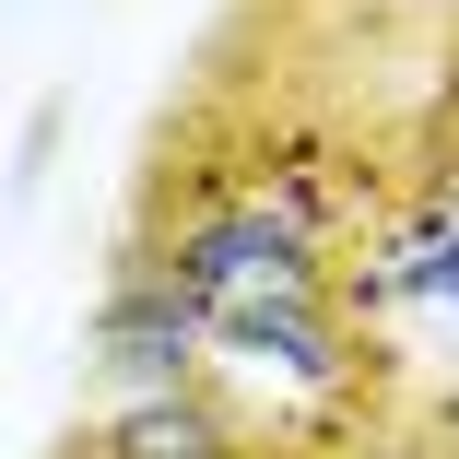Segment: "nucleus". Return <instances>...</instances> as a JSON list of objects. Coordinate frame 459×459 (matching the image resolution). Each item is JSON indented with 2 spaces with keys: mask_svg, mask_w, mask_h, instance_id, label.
<instances>
[{
  "mask_svg": "<svg viewBox=\"0 0 459 459\" xmlns=\"http://www.w3.org/2000/svg\"><path fill=\"white\" fill-rule=\"evenodd\" d=\"M95 377L107 389H177V377H212V307L177 283L165 259H118V295L95 307Z\"/></svg>",
  "mask_w": 459,
  "mask_h": 459,
  "instance_id": "nucleus-1",
  "label": "nucleus"
},
{
  "mask_svg": "<svg viewBox=\"0 0 459 459\" xmlns=\"http://www.w3.org/2000/svg\"><path fill=\"white\" fill-rule=\"evenodd\" d=\"M212 365H271L295 389H342L353 330L330 295H236V307H212Z\"/></svg>",
  "mask_w": 459,
  "mask_h": 459,
  "instance_id": "nucleus-2",
  "label": "nucleus"
},
{
  "mask_svg": "<svg viewBox=\"0 0 459 459\" xmlns=\"http://www.w3.org/2000/svg\"><path fill=\"white\" fill-rule=\"evenodd\" d=\"M82 447L95 459H247V424L212 401V377H177V389H118V412Z\"/></svg>",
  "mask_w": 459,
  "mask_h": 459,
  "instance_id": "nucleus-3",
  "label": "nucleus"
},
{
  "mask_svg": "<svg viewBox=\"0 0 459 459\" xmlns=\"http://www.w3.org/2000/svg\"><path fill=\"white\" fill-rule=\"evenodd\" d=\"M365 295H412V307H447V295H459V212H412V224H401V259H389Z\"/></svg>",
  "mask_w": 459,
  "mask_h": 459,
  "instance_id": "nucleus-4",
  "label": "nucleus"
},
{
  "mask_svg": "<svg viewBox=\"0 0 459 459\" xmlns=\"http://www.w3.org/2000/svg\"><path fill=\"white\" fill-rule=\"evenodd\" d=\"M59 459H95V447H82V436H71V447H59Z\"/></svg>",
  "mask_w": 459,
  "mask_h": 459,
  "instance_id": "nucleus-5",
  "label": "nucleus"
}]
</instances>
